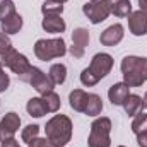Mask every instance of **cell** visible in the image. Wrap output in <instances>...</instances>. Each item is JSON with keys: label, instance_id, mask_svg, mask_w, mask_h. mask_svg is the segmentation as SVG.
Here are the masks:
<instances>
[{"label": "cell", "instance_id": "1", "mask_svg": "<svg viewBox=\"0 0 147 147\" xmlns=\"http://www.w3.org/2000/svg\"><path fill=\"white\" fill-rule=\"evenodd\" d=\"M72 120L67 115H55L46 121V139L57 147H65L72 139Z\"/></svg>", "mask_w": 147, "mask_h": 147}, {"label": "cell", "instance_id": "2", "mask_svg": "<svg viewBox=\"0 0 147 147\" xmlns=\"http://www.w3.org/2000/svg\"><path fill=\"white\" fill-rule=\"evenodd\" d=\"M121 74L123 82L128 87H139L147 80V58L146 57H135L128 55L121 60Z\"/></svg>", "mask_w": 147, "mask_h": 147}, {"label": "cell", "instance_id": "3", "mask_svg": "<svg viewBox=\"0 0 147 147\" xmlns=\"http://www.w3.org/2000/svg\"><path fill=\"white\" fill-rule=\"evenodd\" d=\"M67 53V45L63 38H51V39H38L34 43V55L38 60L48 62L53 58H60Z\"/></svg>", "mask_w": 147, "mask_h": 147}, {"label": "cell", "instance_id": "4", "mask_svg": "<svg viewBox=\"0 0 147 147\" xmlns=\"http://www.w3.org/2000/svg\"><path fill=\"white\" fill-rule=\"evenodd\" d=\"M2 65H5L7 69H10L22 82H29V75H31L33 65H31L29 60H28L22 53H19L17 50L12 48L9 53H5V55L2 57Z\"/></svg>", "mask_w": 147, "mask_h": 147}, {"label": "cell", "instance_id": "5", "mask_svg": "<svg viewBox=\"0 0 147 147\" xmlns=\"http://www.w3.org/2000/svg\"><path fill=\"white\" fill-rule=\"evenodd\" d=\"M111 120L106 116L96 118L91 125V134H89V147H111Z\"/></svg>", "mask_w": 147, "mask_h": 147}, {"label": "cell", "instance_id": "6", "mask_svg": "<svg viewBox=\"0 0 147 147\" xmlns=\"http://www.w3.org/2000/svg\"><path fill=\"white\" fill-rule=\"evenodd\" d=\"M113 0H89L82 5V12L92 24H99L106 21L111 14Z\"/></svg>", "mask_w": 147, "mask_h": 147}, {"label": "cell", "instance_id": "7", "mask_svg": "<svg viewBox=\"0 0 147 147\" xmlns=\"http://www.w3.org/2000/svg\"><path fill=\"white\" fill-rule=\"evenodd\" d=\"M113 69V57L110 53H96L91 60V65L87 67V70L92 74V77L99 82L101 79H105Z\"/></svg>", "mask_w": 147, "mask_h": 147}, {"label": "cell", "instance_id": "8", "mask_svg": "<svg viewBox=\"0 0 147 147\" xmlns=\"http://www.w3.org/2000/svg\"><path fill=\"white\" fill-rule=\"evenodd\" d=\"M89 45V31L86 28H77L72 33V46L70 55L74 58H82L86 53V48Z\"/></svg>", "mask_w": 147, "mask_h": 147}, {"label": "cell", "instance_id": "9", "mask_svg": "<svg viewBox=\"0 0 147 147\" xmlns=\"http://www.w3.org/2000/svg\"><path fill=\"white\" fill-rule=\"evenodd\" d=\"M19 127H21V118H19V115L14 113V111L7 113V115L2 118V121H0V142H3V140H7V139H12V137L16 135V132L19 130Z\"/></svg>", "mask_w": 147, "mask_h": 147}, {"label": "cell", "instance_id": "10", "mask_svg": "<svg viewBox=\"0 0 147 147\" xmlns=\"http://www.w3.org/2000/svg\"><path fill=\"white\" fill-rule=\"evenodd\" d=\"M29 84L36 89L41 96L46 94V92H50V91H53V87H55V84L51 82V79L43 72V70H39L38 67H34V65H33V69H31Z\"/></svg>", "mask_w": 147, "mask_h": 147}, {"label": "cell", "instance_id": "11", "mask_svg": "<svg viewBox=\"0 0 147 147\" xmlns=\"http://www.w3.org/2000/svg\"><path fill=\"white\" fill-rule=\"evenodd\" d=\"M128 29L134 36L147 34V14L142 10H135L128 16Z\"/></svg>", "mask_w": 147, "mask_h": 147}, {"label": "cell", "instance_id": "12", "mask_svg": "<svg viewBox=\"0 0 147 147\" xmlns=\"http://www.w3.org/2000/svg\"><path fill=\"white\" fill-rule=\"evenodd\" d=\"M125 29H123V26L121 24H113L110 28H106L103 33H101V36H99V41H101V45H105V46H116L121 39H123V33Z\"/></svg>", "mask_w": 147, "mask_h": 147}, {"label": "cell", "instance_id": "13", "mask_svg": "<svg viewBox=\"0 0 147 147\" xmlns=\"http://www.w3.org/2000/svg\"><path fill=\"white\" fill-rule=\"evenodd\" d=\"M128 94H130V87L125 82H116L108 89V99L113 106H121Z\"/></svg>", "mask_w": 147, "mask_h": 147}, {"label": "cell", "instance_id": "14", "mask_svg": "<svg viewBox=\"0 0 147 147\" xmlns=\"http://www.w3.org/2000/svg\"><path fill=\"white\" fill-rule=\"evenodd\" d=\"M41 28L46 31V33H53V34H58V33H63L67 24L65 21L62 19V16H45L43 21H41Z\"/></svg>", "mask_w": 147, "mask_h": 147}, {"label": "cell", "instance_id": "15", "mask_svg": "<svg viewBox=\"0 0 147 147\" xmlns=\"http://www.w3.org/2000/svg\"><path fill=\"white\" fill-rule=\"evenodd\" d=\"M87 92L82 91V89H74L72 92L69 94V103H70V108L74 111H79V113H84L86 106H87Z\"/></svg>", "mask_w": 147, "mask_h": 147}, {"label": "cell", "instance_id": "16", "mask_svg": "<svg viewBox=\"0 0 147 147\" xmlns=\"http://www.w3.org/2000/svg\"><path fill=\"white\" fill-rule=\"evenodd\" d=\"M121 106L125 108V113L128 116H135L139 111H142V108H144L142 106V98L139 94H128Z\"/></svg>", "mask_w": 147, "mask_h": 147}, {"label": "cell", "instance_id": "17", "mask_svg": "<svg viewBox=\"0 0 147 147\" xmlns=\"http://www.w3.org/2000/svg\"><path fill=\"white\" fill-rule=\"evenodd\" d=\"M26 110L29 113V116H34V118H41V116H45L48 113L43 98H31L28 101V105H26Z\"/></svg>", "mask_w": 147, "mask_h": 147}, {"label": "cell", "instance_id": "18", "mask_svg": "<svg viewBox=\"0 0 147 147\" xmlns=\"http://www.w3.org/2000/svg\"><path fill=\"white\" fill-rule=\"evenodd\" d=\"M0 26H2V33H5V34H17L21 31V28H22V17L16 12L7 21L0 22Z\"/></svg>", "mask_w": 147, "mask_h": 147}, {"label": "cell", "instance_id": "19", "mask_svg": "<svg viewBox=\"0 0 147 147\" xmlns=\"http://www.w3.org/2000/svg\"><path fill=\"white\" fill-rule=\"evenodd\" d=\"M103 111V99L98 94H89L87 96V106H86V115L87 116H98Z\"/></svg>", "mask_w": 147, "mask_h": 147}, {"label": "cell", "instance_id": "20", "mask_svg": "<svg viewBox=\"0 0 147 147\" xmlns=\"http://www.w3.org/2000/svg\"><path fill=\"white\" fill-rule=\"evenodd\" d=\"M48 77L51 79V82H53L55 86L63 84L65 79H67V67H65L63 63H53V65L50 67V74H48Z\"/></svg>", "mask_w": 147, "mask_h": 147}, {"label": "cell", "instance_id": "21", "mask_svg": "<svg viewBox=\"0 0 147 147\" xmlns=\"http://www.w3.org/2000/svg\"><path fill=\"white\" fill-rule=\"evenodd\" d=\"M111 14L116 16V17H128L132 14V3H130V0H116V2H113Z\"/></svg>", "mask_w": 147, "mask_h": 147}, {"label": "cell", "instance_id": "22", "mask_svg": "<svg viewBox=\"0 0 147 147\" xmlns=\"http://www.w3.org/2000/svg\"><path fill=\"white\" fill-rule=\"evenodd\" d=\"M41 98H43V101H45V105H46V110H48V113H57V111L60 110L62 101H60V96H58L55 91H50V92L43 94Z\"/></svg>", "mask_w": 147, "mask_h": 147}, {"label": "cell", "instance_id": "23", "mask_svg": "<svg viewBox=\"0 0 147 147\" xmlns=\"http://www.w3.org/2000/svg\"><path fill=\"white\" fill-rule=\"evenodd\" d=\"M43 16H62L63 12V3H58L55 0H45L41 5Z\"/></svg>", "mask_w": 147, "mask_h": 147}, {"label": "cell", "instance_id": "24", "mask_svg": "<svg viewBox=\"0 0 147 147\" xmlns=\"http://www.w3.org/2000/svg\"><path fill=\"white\" fill-rule=\"evenodd\" d=\"M146 130H147V113L139 111V113L134 116V121H132V132H134L135 135H139V134H142V132H146Z\"/></svg>", "mask_w": 147, "mask_h": 147}, {"label": "cell", "instance_id": "25", "mask_svg": "<svg viewBox=\"0 0 147 147\" xmlns=\"http://www.w3.org/2000/svg\"><path fill=\"white\" fill-rule=\"evenodd\" d=\"M16 14V3L12 0H2L0 2V22L7 21Z\"/></svg>", "mask_w": 147, "mask_h": 147}, {"label": "cell", "instance_id": "26", "mask_svg": "<svg viewBox=\"0 0 147 147\" xmlns=\"http://www.w3.org/2000/svg\"><path fill=\"white\" fill-rule=\"evenodd\" d=\"M38 134H39V127H38V125H28L26 128H22L21 139H22V142L31 144V142L38 137Z\"/></svg>", "mask_w": 147, "mask_h": 147}, {"label": "cell", "instance_id": "27", "mask_svg": "<svg viewBox=\"0 0 147 147\" xmlns=\"http://www.w3.org/2000/svg\"><path fill=\"white\" fill-rule=\"evenodd\" d=\"M12 41L9 39V34L5 33H0V57H3L5 53H9L12 50Z\"/></svg>", "mask_w": 147, "mask_h": 147}, {"label": "cell", "instance_id": "28", "mask_svg": "<svg viewBox=\"0 0 147 147\" xmlns=\"http://www.w3.org/2000/svg\"><path fill=\"white\" fill-rule=\"evenodd\" d=\"M80 82H82L84 86H87V87H92V86L98 84V80L92 77V74L89 72L87 69H84V70L80 72Z\"/></svg>", "mask_w": 147, "mask_h": 147}, {"label": "cell", "instance_id": "29", "mask_svg": "<svg viewBox=\"0 0 147 147\" xmlns=\"http://www.w3.org/2000/svg\"><path fill=\"white\" fill-rule=\"evenodd\" d=\"M9 84H10V79L3 72V67H2V62H0V92H5L9 89Z\"/></svg>", "mask_w": 147, "mask_h": 147}, {"label": "cell", "instance_id": "30", "mask_svg": "<svg viewBox=\"0 0 147 147\" xmlns=\"http://www.w3.org/2000/svg\"><path fill=\"white\" fill-rule=\"evenodd\" d=\"M28 146H29V147H57V146H53V144H51L46 137H45V139H39V137H36V139H34L31 144H28Z\"/></svg>", "mask_w": 147, "mask_h": 147}, {"label": "cell", "instance_id": "31", "mask_svg": "<svg viewBox=\"0 0 147 147\" xmlns=\"http://www.w3.org/2000/svg\"><path fill=\"white\" fill-rule=\"evenodd\" d=\"M137 144L140 147H147V130L137 135Z\"/></svg>", "mask_w": 147, "mask_h": 147}, {"label": "cell", "instance_id": "32", "mask_svg": "<svg viewBox=\"0 0 147 147\" xmlns=\"http://www.w3.org/2000/svg\"><path fill=\"white\" fill-rule=\"evenodd\" d=\"M2 144V147H21L19 146V142L12 137V139H7V140H3V142H0Z\"/></svg>", "mask_w": 147, "mask_h": 147}, {"label": "cell", "instance_id": "33", "mask_svg": "<svg viewBox=\"0 0 147 147\" xmlns=\"http://www.w3.org/2000/svg\"><path fill=\"white\" fill-rule=\"evenodd\" d=\"M139 10H142V12H146L147 14V0H139Z\"/></svg>", "mask_w": 147, "mask_h": 147}, {"label": "cell", "instance_id": "34", "mask_svg": "<svg viewBox=\"0 0 147 147\" xmlns=\"http://www.w3.org/2000/svg\"><path fill=\"white\" fill-rule=\"evenodd\" d=\"M142 106H144V108H147V92L144 94V98H142Z\"/></svg>", "mask_w": 147, "mask_h": 147}, {"label": "cell", "instance_id": "35", "mask_svg": "<svg viewBox=\"0 0 147 147\" xmlns=\"http://www.w3.org/2000/svg\"><path fill=\"white\" fill-rule=\"evenodd\" d=\"M55 2H58V3H65L67 0H55Z\"/></svg>", "mask_w": 147, "mask_h": 147}, {"label": "cell", "instance_id": "36", "mask_svg": "<svg viewBox=\"0 0 147 147\" xmlns=\"http://www.w3.org/2000/svg\"><path fill=\"white\" fill-rule=\"evenodd\" d=\"M118 147H125V146H118Z\"/></svg>", "mask_w": 147, "mask_h": 147}]
</instances>
